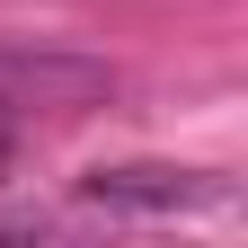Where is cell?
Returning <instances> with one entry per match:
<instances>
[{
  "mask_svg": "<svg viewBox=\"0 0 248 248\" xmlns=\"http://www.w3.org/2000/svg\"><path fill=\"white\" fill-rule=\"evenodd\" d=\"M115 98V71L53 45H0V115H89Z\"/></svg>",
  "mask_w": 248,
  "mask_h": 248,
  "instance_id": "6da1fadb",
  "label": "cell"
},
{
  "mask_svg": "<svg viewBox=\"0 0 248 248\" xmlns=\"http://www.w3.org/2000/svg\"><path fill=\"white\" fill-rule=\"evenodd\" d=\"M80 204H98V213H133V222H169V213L222 204V177H204V169H169V160H124V169H89V177H80Z\"/></svg>",
  "mask_w": 248,
  "mask_h": 248,
  "instance_id": "7a4b0ae2",
  "label": "cell"
}]
</instances>
